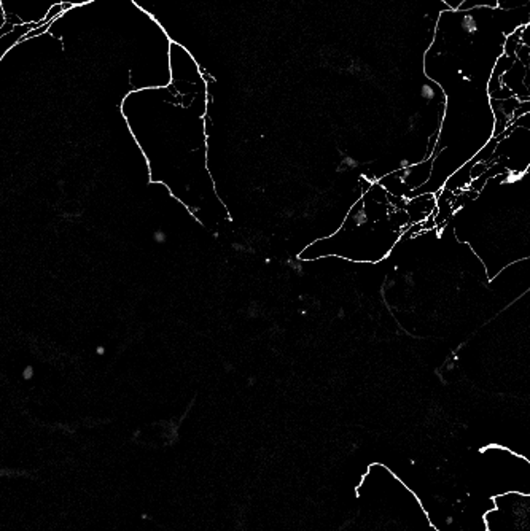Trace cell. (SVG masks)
Masks as SVG:
<instances>
[{
	"label": "cell",
	"instance_id": "cell-1",
	"mask_svg": "<svg viewBox=\"0 0 530 531\" xmlns=\"http://www.w3.org/2000/svg\"><path fill=\"white\" fill-rule=\"evenodd\" d=\"M494 508L484 514L486 531H529L530 496L508 492L492 496Z\"/></svg>",
	"mask_w": 530,
	"mask_h": 531
}]
</instances>
